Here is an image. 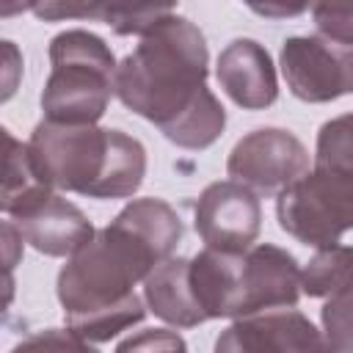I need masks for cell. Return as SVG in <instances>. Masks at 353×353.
<instances>
[{"label": "cell", "mask_w": 353, "mask_h": 353, "mask_svg": "<svg viewBox=\"0 0 353 353\" xmlns=\"http://www.w3.org/2000/svg\"><path fill=\"white\" fill-rule=\"evenodd\" d=\"M353 284V245H323L301 268V287L309 298H328Z\"/></svg>", "instance_id": "15"}, {"label": "cell", "mask_w": 353, "mask_h": 353, "mask_svg": "<svg viewBox=\"0 0 353 353\" xmlns=\"http://www.w3.org/2000/svg\"><path fill=\"white\" fill-rule=\"evenodd\" d=\"M121 0H33V14L41 22H110Z\"/></svg>", "instance_id": "18"}, {"label": "cell", "mask_w": 353, "mask_h": 353, "mask_svg": "<svg viewBox=\"0 0 353 353\" xmlns=\"http://www.w3.org/2000/svg\"><path fill=\"white\" fill-rule=\"evenodd\" d=\"M6 218L19 229L22 240L44 256H72L97 232L85 212L63 199L55 188L28 199Z\"/></svg>", "instance_id": "10"}, {"label": "cell", "mask_w": 353, "mask_h": 353, "mask_svg": "<svg viewBox=\"0 0 353 353\" xmlns=\"http://www.w3.org/2000/svg\"><path fill=\"white\" fill-rule=\"evenodd\" d=\"M312 19L317 33L336 41H353V0H314Z\"/></svg>", "instance_id": "20"}, {"label": "cell", "mask_w": 353, "mask_h": 353, "mask_svg": "<svg viewBox=\"0 0 353 353\" xmlns=\"http://www.w3.org/2000/svg\"><path fill=\"white\" fill-rule=\"evenodd\" d=\"M3 63H6V74H3V102H8L17 91V80L22 74V55L14 47V41H3Z\"/></svg>", "instance_id": "24"}, {"label": "cell", "mask_w": 353, "mask_h": 353, "mask_svg": "<svg viewBox=\"0 0 353 353\" xmlns=\"http://www.w3.org/2000/svg\"><path fill=\"white\" fill-rule=\"evenodd\" d=\"M143 301L154 317L176 328H196L207 323L193 287H190V259L168 256L157 262L143 279Z\"/></svg>", "instance_id": "14"}, {"label": "cell", "mask_w": 353, "mask_h": 353, "mask_svg": "<svg viewBox=\"0 0 353 353\" xmlns=\"http://www.w3.org/2000/svg\"><path fill=\"white\" fill-rule=\"evenodd\" d=\"M306 171L309 152L303 141L281 127H259L243 135L226 160L229 179H237L262 196H279Z\"/></svg>", "instance_id": "7"}, {"label": "cell", "mask_w": 353, "mask_h": 353, "mask_svg": "<svg viewBox=\"0 0 353 353\" xmlns=\"http://www.w3.org/2000/svg\"><path fill=\"white\" fill-rule=\"evenodd\" d=\"M182 234V218L168 201L132 199L66 256L55 284L66 328L97 347L143 323L149 306L135 284H143L157 262L174 256Z\"/></svg>", "instance_id": "1"}, {"label": "cell", "mask_w": 353, "mask_h": 353, "mask_svg": "<svg viewBox=\"0 0 353 353\" xmlns=\"http://www.w3.org/2000/svg\"><path fill=\"white\" fill-rule=\"evenodd\" d=\"M50 77L41 88V113L58 124H97L116 94V58L108 41L72 28L50 39Z\"/></svg>", "instance_id": "4"}, {"label": "cell", "mask_w": 353, "mask_h": 353, "mask_svg": "<svg viewBox=\"0 0 353 353\" xmlns=\"http://www.w3.org/2000/svg\"><path fill=\"white\" fill-rule=\"evenodd\" d=\"M325 350H353V284L328 295L320 309Z\"/></svg>", "instance_id": "19"}, {"label": "cell", "mask_w": 353, "mask_h": 353, "mask_svg": "<svg viewBox=\"0 0 353 353\" xmlns=\"http://www.w3.org/2000/svg\"><path fill=\"white\" fill-rule=\"evenodd\" d=\"M193 223L204 245L218 251H245L259 237L262 204L248 185L237 179H218L201 190Z\"/></svg>", "instance_id": "8"}, {"label": "cell", "mask_w": 353, "mask_h": 353, "mask_svg": "<svg viewBox=\"0 0 353 353\" xmlns=\"http://www.w3.org/2000/svg\"><path fill=\"white\" fill-rule=\"evenodd\" d=\"M223 94L243 110H265L279 99V77L270 52L254 39H232L215 61Z\"/></svg>", "instance_id": "12"}, {"label": "cell", "mask_w": 353, "mask_h": 353, "mask_svg": "<svg viewBox=\"0 0 353 353\" xmlns=\"http://www.w3.org/2000/svg\"><path fill=\"white\" fill-rule=\"evenodd\" d=\"M185 347H188L185 339L176 336L168 328H146L138 336L121 339L116 345V350H160V353H165V350H185Z\"/></svg>", "instance_id": "21"}, {"label": "cell", "mask_w": 353, "mask_h": 353, "mask_svg": "<svg viewBox=\"0 0 353 353\" xmlns=\"http://www.w3.org/2000/svg\"><path fill=\"white\" fill-rule=\"evenodd\" d=\"M276 218L303 245H334L353 229V179L312 165L276 196Z\"/></svg>", "instance_id": "5"}, {"label": "cell", "mask_w": 353, "mask_h": 353, "mask_svg": "<svg viewBox=\"0 0 353 353\" xmlns=\"http://www.w3.org/2000/svg\"><path fill=\"white\" fill-rule=\"evenodd\" d=\"M33 8V0H3V8H0V17L3 19H11L22 11H30Z\"/></svg>", "instance_id": "25"}, {"label": "cell", "mask_w": 353, "mask_h": 353, "mask_svg": "<svg viewBox=\"0 0 353 353\" xmlns=\"http://www.w3.org/2000/svg\"><path fill=\"white\" fill-rule=\"evenodd\" d=\"M47 350V347H55V350H94L88 342H83L72 328H66V331H58V328H47L44 334H36V336H28V339H22L17 347H14V353H19V350Z\"/></svg>", "instance_id": "22"}, {"label": "cell", "mask_w": 353, "mask_h": 353, "mask_svg": "<svg viewBox=\"0 0 353 353\" xmlns=\"http://www.w3.org/2000/svg\"><path fill=\"white\" fill-rule=\"evenodd\" d=\"M47 188H52V185L41 179V174L30 157V146L17 141L6 130V179H3V199H0L3 215H8L11 210H17L19 204H25L28 199L39 196Z\"/></svg>", "instance_id": "16"}, {"label": "cell", "mask_w": 353, "mask_h": 353, "mask_svg": "<svg viewBox=\"0 0 353 353\" xmlns=\"http://www.w3.org/2000/svg\"><path fill=\"white\" fill-rule=\"evenodd\" d=\"M28 146L41 179L55 190L88 199H130L146 176V149L124 130L41 119Z\"/></svg>", "instance_id": "3"}, {"label": "cell", "mask_w": 353, "mask_h": 353, "mask_svg": "<svg viewBox=\"0 0 353 353\" xmlns=\"http://www.w3.org/2000/svg\"><path fill=\"white\" fill-rule=\"evenodd\" d=\"M243 251H218L204 245L190 259V287L207 320H234L240 309Z\"/></svg>", "instance_id": "13"}, {"label": "cell", "mask_w": 353, "mask_h": 353, "mask_svg": "<svg viewBox=\"0 0 353 353\" xmlns=\"http://www.w3.org/2000/svg\"><path fill=\"white\" fill-rule=\"evenodd\" d=\"M243 6L265 19H295L312 11L314 0H243Z\"/></svg>", "instance_id": "23"}, {"label": "cell", "mask_w": 353, "mask_h": 353, "mask_svg": "<svg viewBox=\"0 0 353 353\" xmlns=\"http://www.w3.org/2000/svg\"><path fill=\"white\" fill-rule=\"evenodd\" d=\"M218 353H309L325 350L323 331L295 306L234 317L215 339Z\"/></svg>", "instance_id": "9"}, {"label": "cell", "mask_w": 353, "mask_h": 353, "mask_svg": "<svg viewBox=\"0 0 353 353\" xmlns=\"http://www.w3.org/2000/svg\"><path fill=\"white\" fill-rule=\"evenodd\" d=\"M301 295V265L290 251L273 243H256L243 251L237 317L295 306Z\"/></svg>", "instance_id": "11"}, {"label": "cell", "mask_w": 353, "mask_h": 353, "mask_svg": "<svg viewBox=\"0 0 353 353\" xmlns=\"http://www.w3.org/2000/svg\"><path fill=\"white\" fill-rule=\"evenodd\" d=\"M314 165L353 179V113H342L320 127Z\"/></svg>", "instance_id": "17"}, {"label": "cell", "mask_w": 353, "mask_h": 353, "mask_svg": "<svg viewBox=\"0 0 353 353\" xmlns=\"http://www.w3.org/2000/svg\"><path fill=\"white\" fill-rule=\"evenodd\" d=\"M279 66L290 94L301 102L323 105L353 94V41L323 33L292 36L281 44Z\"/></svg>", "instance_id": "6"}, {"label": "cell", "mask_w": 353, "mask_h": 353, "mask_svg": "<svg viewBox=\"0 0 353 353\" xmlns=\"http://www.w3.org/2000/svg\"><path fill=\"white\" fill-rule=\"evenodd\" d=\"M207 39L185 17L152 25L116 69V97L135 116L152 121L174 146L210 149L226 127L221 99L207 88Z\"/></svg>", "instance_id": "2"}]
</instances>
